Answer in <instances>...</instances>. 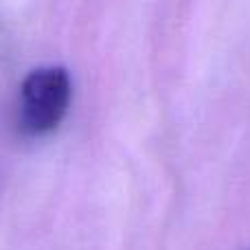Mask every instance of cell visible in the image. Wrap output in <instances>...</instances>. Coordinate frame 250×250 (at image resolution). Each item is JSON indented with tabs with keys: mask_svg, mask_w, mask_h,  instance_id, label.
I'll list each match as a JSON object with an SVG mask.
<instances>
[{
	"mask_svg": "<svg viewBox=\"0 0 250 250\" xmlns=\"http://www.w3.org/2000/svg\"><path fill=\"white\" fill-rule=\"evenodd\" d=\"M73 83L62 66L31 70L20 90V127L24 134L42 136L62 123L70 105Z\"/></svg>",
	"mask_w": 250,
	"mask_h": 250,
	"instance_id": "6da1fadb",
	"label": "cell"
}]
</instances>
